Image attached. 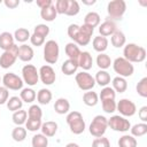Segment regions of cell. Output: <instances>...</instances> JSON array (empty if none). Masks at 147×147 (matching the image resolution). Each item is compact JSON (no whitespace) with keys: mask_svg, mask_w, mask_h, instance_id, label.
Instances as JSON below:
<instances>
[{"mask_svg":"<svg viewBox=\"0 0 147 147\" xmlns=\"http://www.w3.org/2000/svg\"><path fill=\"white\" fill-rule=\"evenodd\" d=\"M68 36L70 39L74 40L75 44L79 45V46H86L90 41H91V37L94 32V29L83 24V25H78V24H70L68 26Z\"/></svg>","mask_w":147,"mask_h":147,"instance_id":"obj_1","label":"cell"},{"mask_svg":"<svg viewBox=\"0 0 147 147\" xmlns=\"http://www.w3.org/2000/svg\"><path fill=\"white\" fill-rule=\"evenodd\" d=\"M123 57L131 63H139L145 61L146 59V49L141 46H138L137 44L130 42L124 46L123 49Z\"/></svg>","mask_w":147,"mask_h":147,"instance_id":"obj_2","label":"cell"},{"mask_svg":"<svg viewBox=\"0 0 147 147\" xmlns=\"http://www.w3.org/2000/svg\"><path fill=\"white\" fill-rule=\"evenodd\" d=\"M67 123L70 127V131L74 133V134H82L85 129H86V124H85V121L83 118V115L79 113V111H70L68 115H67Z\"/></svg>","mask_w":147,"mask_h":147,"instance_id":"obj_3","label":"cell"},{"mask_svg":"<svg viewBox=\"0 0 147 147\" xmlns=\"http://www.w3.org/2000/svg\"><path fill=\"white\" fill-rule=\"evenodd\" d=\"M111 64H113L114 71H115L116 74H118L119 77L126 78V77L132 76L133 72H134V67H133V64H132L131 62H129L127 60H125L123 56L116 57Z\"/></svg>","mask_w":147,"mask_h":147,"instance_id":"obj_4","label":"cell"},{"mask_svg":"<svg viewBox=\"0 0 147 147\" xmlns=\"http://www.w3.org/2000/svg\"><path fill=\"white\" fill-rule=\"evenodd\" d=\"M107 127H108V119L102 115H96L92 119L88 131L93 137L100 138V137H103V134L107 131Z\"/></svg>","mask_w":147,"mask_h":147,"instance_id":"obj_5","label":"cell"},{"mask_svg":"<svg viewBox=\"0 0 147 147\" xmlns=\"http://www.w3.org/2000/svg\"><path fill=\"white\" fill-rule=\"evenodd\" d=\"M60 55V47L55 40H48L44 44V60L48 64H54L57 62Z\"/></svg>","mask_w":147,"mask_h":147,"instance_id":"obj_6","label":"cell"},{"mask_svg":"<svg viewBox=\"0 0 147 147\" xmlns=\"http://www.w3.org/2000/svg\"><path fill=\"white\" fill-rule=\"evenodd\" d=\"M125 11H126V2L124 0H113L108 2L107 13L111 18V21L122 20Z\"/></svg>","mask_w":147,"mask_h":147,"instance_id":"obj_7","label":"cell"},{"mask_svg":"<svg viewBox=\"0 0 147 147\" xmlns=\"http://www.w3.org/2000/svg\"><path fill=\"white\" fill-rule=\"evenodd\" d=\"M17 59H18V46L14 44L9 49L3 51V53L1 54L0 67L2 69H8L16 62Z\"/></svg>","mask_w":147,"mask_h":147,"instance_id":"obj_8","label":"cell"},{"mask_svg":"<svg viewBox=\"0 0 147 147\" xmlns=\"http://www.w3.org/2000/svg\"><path fill=\"white\" fill-rule=\"evenodd\" d=\"M22 79L23 83L28 84V86L37 85L39 80V72L33 64H25L22 68Z\"/></svg>","mask_w":147,"mask_h":147,"instance_id":"obj_9","label":"cell"},{"mask_svg":"<svg viewBox=\"0 0 147 147\" xmlns=\"http://www.w3.org/2000/svg\"><path fill=\"white\" fill-rule=\"evenodd\" d=\"M75 80H76V84L77 86L82 90V91H91L94 85H95V80H94V77L92 75H90L87 71H82V72H78L76 74V77H75Z\"/></svg>","mask_w":147,"mask_h":147,"instance_id":"obj_10","label":"cell"},{"mask_svg":"<svg viewBox=\"0 0 147 147\" xmlns=\"http://www.w3.org/2000/svg\"><path fill=\"white\" fill-rule=\"evenodd\" d=\"M108 126L117 132H126L131 127V123L129 119H126L123 116L114 115L108 119Z\"/></svg>","mask_w":147,"mask_h":147,"instance_id":"obj_11","label":"cell"},{"mask_svg":"<svg viewBox=\"0 0 147 147\" xmlns=\"http://www.w3.org/2000/svg\"><path fill=\"white\" fill-rule=\"evenodd\" d=\"M2 84L7 90L18 91L23 88V79L14 72H7L2 77Z\"/></svg>","mask_w":147,"mask_h":147,"instance_id":"obj_12","label":"cell"},{"mask_svg":"<svg viewBox=\"0 0 147 147\" xmlns=\"http://www.w3.org/2000/svg\"><path fill=\"white\" fill-rule=\"evenodd\" d=\"M116 110H118L123 117H131L136 114L137 106L129 99H121L118 103H116Z\"/></svg>","mask_w":147,"mask_h":147,"instance_id":"obj_13","label":"cell"},{"mask_svg":"<svg viewBox=\"0 0 147 147\" xmlns=\"http://www.w3.org/2000/svg\"><path fill=\"white\" fill-rule=\"evenodd\" d=\"M39 79L41 80L42 84L45 85H52L55 83V79H56V74H55V70L48 65V64H45L42 67H40L39 69Z\"/></svg>","mask_w":147,"mask_h":147,"instance_id":"obj_14","label":"cell"},{"mask_svg":"<svg viewBox=\"0 0 147 147\" xmlns=\"http://www.w3.org/2000/svg\"><path fill=\"white\" fill-rule=\"evenodd\" d=\"M116 30H117V25H116V23H115L114 21H111V20L105 21V22L101 23L100 26H99V33H100V36L106 37V38H107L108 36H111Z\"/></svg>","mask_w":147,"mask_h":147,"instance_id":"obj_15","label":"cell"},{"mask_svg":"<svg viewBox=\"0 0 147 147\" xmlns=\"http://www.w3.org/2000/svg\"><path fill=\"white\" fill-rule=\"evenodd\" d=\"M92 64H93V59L91 53L87 51L80 52V55L78 57V67H80L84 71H87L92 68Z\"/></svg>","mask_w":147,"mask_h":147,"instance_id":"obj_16","label":"cell"},{"mask_svg":"<svg viewBox=\"0 0 147 147\" xmlns=\"http://www.w3.org/2000/svg\"><path fill=\"white\" fill-rule=\"evenodd\" d=\"M33 55H34V52H33V48L29 45H21L18 46V59L23 62H29L33 59Z\"/></svg>","mask_w":147,"mask_h":147,"instance_id":"obj_17","label":"cell"},{"mask_svg":"<svg viewBox=\"0 0 147 147\" xmlns=\"http://www.w3.org/2000/svg\"><path fill=\"white\" fill-rule=\"evenodd\" d=\"M41 133L44 136H46L47 138H51V137H54L55 133L57 132V123L54 122V121H47V122H44L41 124Z\"/></svg>","mask_w":147,"mask_h":147,"instance_id":"obj_18","label":"cell"},{"mask_svg":"<svg viewBox=\"0 0 147 147\" xmlns=\"http://www.w3.org/2000/svg\"><path fill=\"white\" fill-rule=\"evenodd\" d=\"M78 68H79V67H78V62H77V61H74V60L68 59V60H65V61L62 63V65H61V71H62L65 76H71V75H74V74H76V71H77Z\"/></svg>","mask_w":147,"mask_h":147,"instance_id":"obj_19","label":"cell"},{"mask_svg":"<svg viewBox=\"0 0 147 147\" xmlns=\"http://www.w3.org/2000/svg\"><path fill=\"white\" fill-rule=\"evenodd\" d=\"M64 52L67 54V56L70 59V60H74V61H77L78 62V57L80 55V49L78 47L77 44L75 42H68L64 47Z\"/></svg>","mask_w":147,"mask_h":147,"instance_id":"obj_20","label":"cell"},{"mask_svg":"<svg viewBox=\"0 0 147 147\" xmlns=\"http://www.w3.org/2000/svg\"><path fill=\"white\" fill-rule=\"evenodd\" d=\"M54 110L59 115H64L70 110V102L65 98H59L54 103Z\"/></svg>","mask_w":147,"mask_h":147,"instance_id":"obj_21","label":"cell"},{"mask_svg":"<svg viewBox=\"0 0 147 147\" xmlns=\"http://www.w3.org/2000/svg\"><path fill=\"white\" fill-rule=\"evenodd\" d=\"M92 45H93V48L95 52L103 53L108 48V39L106 37H102V36H96L93 38Z\"/></svg>","mask_w":147,"mask_h":147,"instance_id":"obj_22","label":"cell"},{"mask_svg":"<svg viewBox=\"0 0 147 147\" xmlns=\"http://www.w3.org/2000/svg\"><path fill=\"white\" fill-rule=\"evenodd\" d=\"M57 16V13H56V9H55V6L54 3L51 5L49 7H46L44 9H40V17L46 21V22H53Z\"/></svg>","mask_w":147,"mask_h":147,"instance_id":"obj_23","label":"cell"},{"mask_svg":"<svg viewBox=\"0 0 147 147\" xmlns=\"http://www.w3.org/2000/svg\"><path fill=\"white\" fill-rule=\"evenodd\" d=\"M14 36L10 33V32H2L0 33V48L3 49V51H7L13 45H14Z\"/></svg>","mask_w":147,"mask_h":147,"instance_id":"obj_24","label":"cell"},{"mask_svg":"<svg viewBox=\"0 0 147 147\" xmlns=\"http://www.w3.org/2000/svg\"><path fill=\"white\" fill-rule=\"evenodd\" d=\"M110 41H111V45L116 48H119V47H123L125 46V42H126V37L125 34L119 31V30H116L113 34H111V38H110Z\"/></svg>","mask_w":147,"mask_h":147,"instance_id":"obj_25","label":"cell"},{"mask_svg":"<svg viewBox=\"0 0 147 147\" xmlns=\"http://www.w3.org/2000/svg\"><path fill=\"white\" fill-rule=\"evenodd\" d=\"M84 24L94 29L95 26H98L100 24V15L96 11H90L85 15L84 17Z\"/></svg>","mask_w":147,"mask_h":147,"instance_id":"obj_26","label":"cell"},{"mask_svg":"<svg viewBox=\"0 0 147 147\" xmlns=\"http://www.w3.org/2000/svg\"><path fill=\"white\" fill-rule=\"evenodd\" d=\"M20 98L23 102H26V103H32L36 98H37V94H36V91L31 87H25V88H22L21 93H20Z\"/></svg>","mask_w":147,"mask_h":147,"instance_id":"obj_27","label":"cell"},{"mask_svg":"<svg viewBox=\"0 0 147 147\" xmlns=\"http://www.w3.org/2000/svg\"><path fill=\"white\" fill-rule=\"evenodd\" d=\"M94 80L99 86L106 87L110 83V75L106 70H99L95 75V77H94Z\"/></svg>","mask_w":147,"mask_h":147,"instance_id":"obj_28","label":"cell"},{"mask_svg":"<svg viewBox=\"0 0 147 147\" xmlns=\"http://www.w3.org/2000/svg\"><path fill=\"white\" fill-rule=\"evenodd\" d=\"M111 84H113V90L115 92H118V93H123L126 91L127 88V82L125 78L123 77H115L113 80H111Z\"/></svg>","mask_w":147,"mask_h":147,"instance_id":"obj_29","label":"cell"},{"mask_svg":"<svg viewBox=\"0 0 147 147\" xmlns=\"http://www.w3.org/2000/svg\"><path fill=\"white\" fill-rule=\"evenodd\" d=\"M52 92L48 88H40L39 92L37 93V101L40 105H48L52 101Z\"/></svg>","mask_w":147,"mask_h":147,"instance_id":"obj_30","label":"cell"},{"mask_svg":"<svg viewBox=\"0 0 147 147\" xmlns=\"http://www.w3.org/2000/svg\"><path fill=\"white\" fill-rule=\"evenodd\" d=\"M83 102L88 107H94L99 102V95L92 90L87 91L83 94Z\"/></svg>","mask_w":147,"mask_h":147,"instance_id":"obj_31","label":"cell"},{"mask_svg":"<svg viewBox=\"0 0 147 147\" xmlns=\"http://www.w3.org/2000/svg\"><path fill=\"white\" fill-rule=\"evenodd\" d=\"M11 118H13V122L16 124V126H22L23 124H25V122L28 119V111L23 110V109L16 110L13 113Z\"/></svg>","mask_w":147,"mask_h":147,"instance_id":"obj_32","label":"cell"},{"mask_svg":"<svg viewBox=\"0 0 147 147\" xmlns=\"http://www.w3.org/2000/svg\"><path fill=\"white\" fill-rule=\"evenodd\" d=\"M138 141L131 134H124L118 139V147H137Z\"/></svg>","mask_w":147,"mask_h":147,"instance_id":"obj_33","label":"cell"},{"mask_svg":"<svg viewBox=\"0 0 147 147\" xmlns=\"http://www.w3.org/2000/svg\"><path fill=\"white\" fill-rule=\"evenodd\" d=\"M111 59L108 54L106 53H99V55L96 56V64L101 70H106L111 65Z\"/></svg>","mask_w":147,"mask_h":147,"instance_id":"obj_34","label":"cell"},{"mask_svg":"<svg viewBox=\"0 0 147 147\" xmlns=\"http://www.w3.org/2000/svg\"><path fill=\"white\" fill-rule=\"evenodd\" d=\"M6 105H7V108L10 110V111H16V110H20V109H22V107H23V101L21 100V98H18V96H10L9 99H8V101L6 102Z\"/></svg>","mask_w":147,"mask_h":147,"instance_id":"obj_35","label":"cell"},{"mask_svg":"<svg viewBox=\"0 0 147 147\" xmlns=\"http://www.w3.org/2000/svg\"><path fill=\"white\" fill-rule=\"evenodd\" d=\"M130 131H131V136H133L134 138L137 137H142L147 133V124L146 123H138V124H134L133 126L130 127Z\"/></svg>","mask_w":147,"mask_h":147,"instance_id":"obj_36","label":"cell"},{"mask_svg":"<svg viewBox=\"0 0 147 147\" xmlns=\"http://www.w3.org/2000/svg\"><path fill=\"white\" fill-rule=\"evenodd\" d=\"M11 138L16 142H22L26 138V129L23 126H16L11 131Z\"/></svg>","mask_w":147,"mask_h":147,"instance_id":"obj_37","label":"cell"},{"mask_svg":"<svg viewBox=\"0 0 147 147\" xmlns=\"http://www.w3.org/2000/svg\"><path fill=\"white\" fill-rule=\"evenodd\" d=\"M32 147H47L48 146V138L42 133H37L32 137L31 140Z\"/></svg>","mask_w":147,"mask_h":147,"instance_id":"obj_38","label":"cell"},{"mask_svg":"<svg viewBox=\"0 0 147 147\" xmlns=\"http://www.w3.org/2000/svg\"><path fill=\"white\" fill-rule=\"evenodd\" d=\"M30 32L25 28H18L14 32V39L18 42H25L28 39H30Z\"/></svg>","mask_w":147,"mask_h":147,"instance_id":"obj_39","label":"cell"},{"mask_svg":"<svg viewBox=\"0 0 147 147\" xmlns=\"http://www.w3.org/2000/svg\"><path fill=\"white\" fill-rule=\"evenodd\" d=\"M99 98L101 101L103 100H115L116 98V92L113 90V87L110 86H106L101 90L100 94H99Z\"/></svg>","mask_w":147,"mask_h":147,"instance_id":"obj_40","label":"cell"},{"mask_svg":"<svg viewBox=\"0 0 147 147\" xmlns=\"http://www.w3.org/2000/svg\"><path fill=\"white\" fill-rule=\"evenodd\" d=\"M42 117V110L38 105H31L28 109V118L31 119H41Z\"/></svg>","mask_w":147,"mask_h":147,"instance_id":"obj_41","label":"cell"},{"mask_svg":"<svg viewBox=\"0 0 147 147\" xmlns=\"http://www.w3.org/2000/svg\"><path fill=\"white\" fill-rule=\"evenodd\" d=\"M80 10L79 3L76 0H68V7H67V11L64 15L68 16H76Z\"/></svg>","mask_w":147,"mask_h":147,"instance_id":"obj_42","label":"cell"},{"mask_svg":"<svg viewBox=\"0 0 147 147\" xmlns=\"http://www.w3.org/2000/svg\"><path fill=\"white\" fill-rule=\"evenodd\" d=\"M136 90L141 98H147V77H144L138 82Z\"/></svg>","mask_w":147,"mask_h":147,"instance_id":"obj_43","label":"cell"},{"mask_svg":"<svg viewBox=\"0 0 147 147\" xmlns=\"http://www.w3.org/2000/svg\"><path fill=\"white\" fill-rule=\"evenodd\" d=\"M41 119H31V118H28L26 122H25V129H28V131H31V132H36L38 130H40L41 127Z\"/></svg>","mask_w":147,"mask_h":147,"instance_id":"obj_44","label":"cell"},{"mask_svg":"<svg viewBox=\"0 0 147 147\" xmlns=\"http://www.w3.org/2000/svg\"><path fill=\"white\" fill-rule=\"evenodd\" d=\"M102 103V109L107 114H113L116 110V101L115 100H103L101 101Z\"/></svg>","mask_w":147,"mask_h":147,"instance_id":"obj_45","label":"cell"},{"mask_svg":"<svg viewBox=\"0 0 147 147\" xmlns=\"http://www.w3.org/2000/svg\"><path fill=\"white\" fill-rule=\"evenodd\" d=\"M33 33H37L42 37H47L49 33V26H47L46 24H37L33 29Z\"/></svg>","mask_w":147,"mask_h":147,"instance_id":"obj_46","label":"cell"},{"mask_svg":"<svg viewBox=\"0 0 147 147\" xmlns=\"http://www.w3.org/2000/svg\"><path fill=\"white\" fill-rule=\"evenodd\" d=\"M92 147H110V141L105 137L95 138L92 141Z\"/></svg>","mask_w":147,"mask_h":147,"instance_id":"obj_47","label":"cell"},{"mask_svg":"<svg viewBox=\"0 0 147 147\" xmlns=\"http://www.w3.org/2000/svg\"><path fill=\"white\" fill-rule=\"evenodd\" d=\"M54 6L57 14H65L68 7V0H57Z\"/></svg>","mask_w":147,"mask_h":147,"instance_id":"obj_48","label":"cell"},{"mask_svg":"<svg viewBox=\"0 0 147 147\" xmlns=\"http://www.w3.org/2000/svg\"><path fill=\"white\" fill-rule=\"evenodd\" d=\"M30 41H31V44H32L33 46L39 47V46H41V45L45 44V37L39 36V34H37V33H32V34L30 36Z\"/></svg>","mask_w":147,"mask_h":147,"instance_id":"obj_49","label":"cell"},{"mask_svg":"<svg viewBox=\"0 0 147 147\" xmlns=\"http://www.w3.org/2000/svg\"><path fill=\"white\" fill-rule=\"evenodd\" d=\"M9 99V90H7L5 86H0V106L5 105Z\"/></svg>","mask_w":147,"mask_h":147,"instance_id":"obj_50","label":"cell"},{"mask_svg":"<svg viewBox=\"0 0 147 147\" xmlns=\"http://www.w3.org/2000/svg\"><path fill=\"white\" fill-rule=\"evenodd\" d=\"M138 116L139 118L142 121V123H146L147 122V106H144L139 109L138 111Z\"/></svg>","mask_w":147,"mask_h":147,"instance_id":"obj_51","label":"cell"},{"mask_svg":"<svg viewBox=\"0 0 147 147\" xmlns=\"http://www.w3.org/2000/svg\"><path fill=\"white\" fill-rule=\"evenodd\" d=\"M3 5L9 9H14L20 5V0H5Z\"/></svg>","mask_w":147,"mask_h":147,"instance_id":"obj_52","label":"cell"},{"mask_svg":"<svg viewBox=\"0 0 147 147\" xmlns=\"http://www.w3.org/2000/svg\"><path fill=\"white\" fill-rule=\"evenodd\" d=\"M51 5H53V1L52 0H37V6L40 9H44L46 7H49Z\"/></svg>","mask_w":147,"mask_h":147,"instance_id":"obj_53","label":"cell"},{"mask_svg":"<svg viewBox=\"0 0 147 147\" xmlns=\"http://www.w3.org/2000/svg\"><path fill=\"white\" fill-rule=\"evenodd\" d=\"M83 3L84 5H87V6H92L95 3V0H91V1H86V0H83Z\"/></svg>","mask_w":147,"mask_h":147,"instance_id":"obj_54","label":"cell"},{"mask_svg":"<svg viewBox=\"0 0 147 147\" xmlns=\"http://www.w3.org/2000/svg\"><path fill=\"white\" fill-rule=\"evenodd\" d=\"M65 147H79L78 144H75V142H69L65 145Z\"/></svg>","mask_w":147,"mask_h":147,"instance_id":"obj_55","label":"cell"},{"mask_svg":"<svg viewBox=\"0 0 147 147\" xmlns=\"http://www.w3.org/2000/svg\"><path fill=\"white\" fill-rule=\"evenodd\" d=\"M1 82H2V78H1V77H0V83H1Z\"/></svg>","mask_w":147,"mask_h":147,"instance_id":"obj_56","label":"cell"},{"mask_svg":"<svg viewBox=\"0 0 147 147\" xmlns=\"http://www.w3.org/2000/svg\"><path fill=\"white\" fill-rule=\"evenodd\" d=\"M0 3H2V1H1V0H0Z\"/></svg>","mask_w":147,"mask_h":147,"instance_id":"obj_57","label":"cell"}]
</instances>
